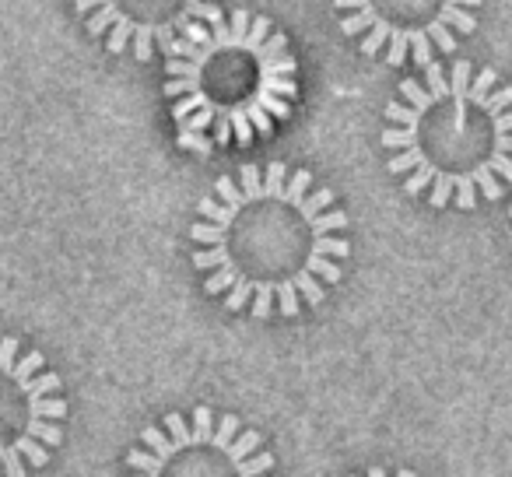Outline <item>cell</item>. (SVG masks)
I'll return each instance as SVG.
<instances>
[{
	"mask_svg": "<svg viewBox=\"0 0 512 477\" xmlns=\"http://www.w3.org/2000/svg\"><path fill=\"white\" fill-rule=\"evenodd\" d=\"M193 267L232 313L299 316L320 306L351 257L348 214L309 169L242 165L197 204Z\"/></svg>",
	"mask_w": 512,
	"mask_h": 477,
	"instance_id": "cell-1",
	"label": "cell"
},
{
	"mask_svg": "<svg viewBox=\"0 0 512 477\" xmlns=\"http://www.w3.org/2000/svg\"><path fill=\"white\" fill-rule=\"evenodd\" d=\"M383 148L404 190L435 211L498 200L512 186V85L467 60L428 64L386 106Z\"/></svg>",
	"mask_w": 512,
	"mask_h": 477,
	"instance_id": "cell-2",
	"label": "cell"
},
{
	"mask_svg": "<svg viewBox=\"0 0 512 477\" xmlns=\"http://www.w3.org/2000/svg\"><path fill=\"white\" fill-rule=\"evenodd\" d=\"M165 99L179 148L211 155L267 137L299 95V60L271 18L197 22L165 50Z\"/></svg>",
	"mask_w": 512,
	"mask_h": 477,
	"instance_id": "cell-3",
	"label": "cell"
},
{
	"mask_svg": "<svg viewBox=\"0 0 512 477\" xmlns=\"http://www.w3.org/2000/svg\"><path fill=\"white\" fill-rule=\"evenodd\" d=\"M141 442L127 453V477H274L264 435L211 407H197L193 418L165 414L162 425L144 428Z\"/></svg>",
	"mask_w": 512,
	"mask_h": 477,
	"instance_id": "cell-4",
	"label": "cell"
},
{
	"mask_svg": "<svg viewBox=\"0 0 512 477\" xmlns=\"http://www.w3.org/2000/svg\"><path fill=\"white\" fill-rule=\"evenodd\" d=\"M64 383L43 351L0 337V477H29L64 442Z\"/></svg>",
	"mask_w": 512,
	"mask_h": 477,
	"instance_id": "cell-5",
	"label": "cell"
},
{
	"mask_svg": "<svg viewBox=\"0 0 512 477\" xmlns=\"http://www.w3.org/2000/svg\"><path fill=\"white\" fill-rule=\"evenodd\" d=\"M484 0H334L341 29L365 57L383 64H435L477 29Z\"/></svg>",
	"mask_w": 512,
	"mask_h": 477,
	"instance_id": "cell-6",
	"label": "cell"
},
{
	"mask_svg": "<svg viewBox=\"0 0 512 477\" xmlns=\"http://www.w3.org/2000/svg\"><path fill=\"white\" fill-rule=\"evenodd\" d=\"M78 18L116 57L151 60L197 22H218L214 0H74Z\"/></svg>",
	"mask_w": 512,
	"mask_h": 477,
	"instance_id": "cell-7",
	"label": "cell"
},
{
	"mask_svg": "<svg viewBox=\"0 0 512 477\" xmlns=\"http://www.w3.org/2000/svg\"><path fill=\"white\" fill-rule=\"evenodd\" d=\"M348 477H355V474H348ZM362 477H418V474H414V470H393L390 474L386 467H372V470H365Z\"/></svg>",
	"mask_w": 512,
	"mask_h": 477,
	"instance_id": "cell-8",
	"label": "cell"
},
{
	"mask_svg": "<svg viewBox=\"0 0 512 477\" xmlns=\"http://www.w3.org/2000/svg\"><path fill=\"white\" fill-rule=\"evenodd\" d=\"M509 214H512V211H509ZM509 239H512V235H509Z\"/></svg>",
	"mask_w": 512,
	"mask_h": 477,
	"instance_id": "cell-9",
	"label": "cell"
}]
</instances>
